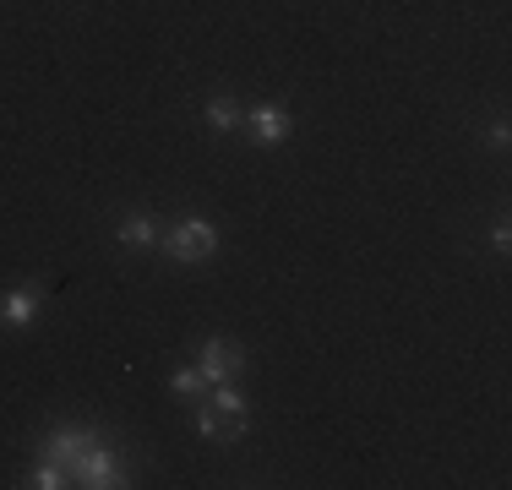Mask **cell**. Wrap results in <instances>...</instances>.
Listing matches in <instances>:
<instances>
[{
    "mask_svg": "<svg viewBox=\"0 0 512 490\" xmlns=\"http://www.w3.org/2000/svg\"><path fill=\"white\" fill-rule=\"evenodd\" d=\"M164 251L175 256V262H207V256L218 251V229L207 224V218H180L164 235Z\"/></svg>",
    "mask_w": 512,
    "mask_h": 490,
    "instance_id": "1",
    "label": "cell"
},
{
    "mask_svg": "<svg viewBox=\"0 0 512 490\" xmlns=\"http://www.w3.org/2000/svg\"><path fill=\"white\" fill-rule=\"evenodd\" d=\"M71 480L88 485V490H115L120 480H126V463H120V452H109V447L93 441V447L71 463Z\"/></svg>",
    "mask_w": 512,
    "mask_h": 490,
    "instance_id": "2",
    "label": "cell"
},
{
    "mask_svg": "<svg viewBox=\"0 0 512 490\" xmlns=\"http://www.w3.org/2000/svg\"><path fill=\"white\" fill-rule=\"evenodd\" d=\"M197 371L207 376V387H218V382H235V376L246 371V354H240V343H235V338H207V343H202V360H197Z\"/></svg>",
    "mask_w": 512,
    "mask_h": 490,
    "instance_id": "3",
    "label": "cell"
},
{
    "mask_svg": "<svg viewBox=\"0 0 512 490\" xmlns=\"http://www.w3.org/2000/svg\"><path fill=\"white\" fill-rule=\"evenodd\" d=\"M246 137L251 142H262V147H278L289 137V109H278V104H256L251 115H246Z\"/></svg>",
    "mask_w": 512,
    "mask_h": 490,
    "instance_id": "4",
    "label": "cell"
},
{
    "mask_svg": "<svg viewBox=\"0 0 512 490\" xmlns=\"http://www.w3.org/2000/svg\"><path fill=\"white\" fill-rule=\"evenodd\" d=\"M88 447H93V431H82V425H55L50 441H44V458H55V463H66V469H71Z\"/></svg>",
    "mask_w": 512,
    "mask_h": 490,
    "instance_id": "5",
    "label": "cell"
},
{
    "mask_svg": "<svg viewBox=\"0 0 512 490\" xmlns=\"http://www.w3.org/2000/svg\"><path fill=\"white\" fill-rule=\"evenodd\" d=\"M207 403L218 409V420H224V441H235L240 431H246V398H240L229 382H218V387H207Z\"/></svg>",
    "mask_w": 512,
    "mask_h": 490,
    "instance_id": "6",
    "label": "cell"
},
{
    "mask_svg": "<svg viewBox=\"0 0 512 490\" xmlns=\"http://www.w3.org/2000/svg\"><path fill=\"white\" fill-rule=\"evenodd\" d=\"M39 305H44V289L39 284H22V289L0 294V322H6V327H28L33 316H39Z\"/></svg>",
    "mask_w": 512,
    "mask_h": 490,
    "instance_id": "7",
    "label": "cell"
},
{
    "mask_svg": "<svg viewBox=\"0 0 512 490\" xmlns=\"http://www.w3.org/2000/svg\"><path fill=\"white\" fill-rule=\"evenodd\" d=\"M120 245H131V251H148V245H158V224L148 213H131L126 224H120Z\"/></svg>",
    "mask_w": 512,
    "mask_h": 490,
    "instance_id": "8",
    "label": "cell"
},
{
    "mask_svg": "<svg viewBox=\"0 0 512 490\" xmlns=\"http://www.w3.org/2000/svg\"><path fill=\"white\" fill-rule=\"evenodd\" d=\"M207 126L213 131H240L246 126V109H240L235 98H213V104H207Z\"/></svg>",
    "mask_w": 512,
    "mask_h": 490,
    "instance_id": "9",
    "label": "cell"
},
{
    "mask_svg": "<svg viewBox=\"0 0 512 490\" xmlns=\"http://www.w3.org/2000/svg\"><path fill=\"white\" fill-rule=\"evenodd\" d=\"M169 392H175L180 403H197V398H207V376L191 365V371H175L169 376Z\"/></svg>",
    "mask_w": 512,
    "mask_h": 490,
    "instance_id": "10",
    "label": "cell"
},
{
    "mask_svg": "<svg viewBox=\"0 0 512 490\" xmlns=\"http://www.w3.org/2000/svg\"><path fill=\"white\" fill-rule=\"evenodd\" d=\"M28 485L33 490H60V485H71V469H66V463H55V458H44L39 469H33Z\"/></svg>",
    "mask_w": 512,
    "mask_h": 490,
    "instance_id": "11",
    "label": "cell"
},
{
    "mask_svg": "<svg viewBox=\"0 0 512 490\" xmlns=\"http://www.w3.org/2000/svg\"><path fill=\"white\" fill-rule=\"evenodd\" d=\"M197 431H202L207 441H224V420H218L213 403H202V409H197Z\"/></svg>",
    "mask_w": 512,
    "mask_h": 490,
    "instance_id": "12",
    "label": "cell"
},
{
    "mask_svg": "<svg viewBox=\"0 0 512 490\" xmlns=\"http://www.w3.org/2000/svg\"><path fill=\"white\" fill-rule=\"evenodd\" d=\"M485 142H491V147H507V142H512V126H507V120H491V126H485Z\"/></svg>",
    "mask_w": 512,
    "mask_h": 490,
    "instance_id": "13",
    "label": "cell"
},
{
    "mask_svg": "<svg viewBox=\"0 0 512 490\" xmlns=\"http://www.w3.org/2000/svg\"><path fill=\"white\" fill-rule=\"evenodd\" d=\"M491 245H496V251L507 256V251H512V229H507V224H496V235H491Z\"/></svg>",
    "mask_w": 512,
    "mask_h": 490,
    "instance_id": "14",
    "label": "cell"
}]
</instances>
